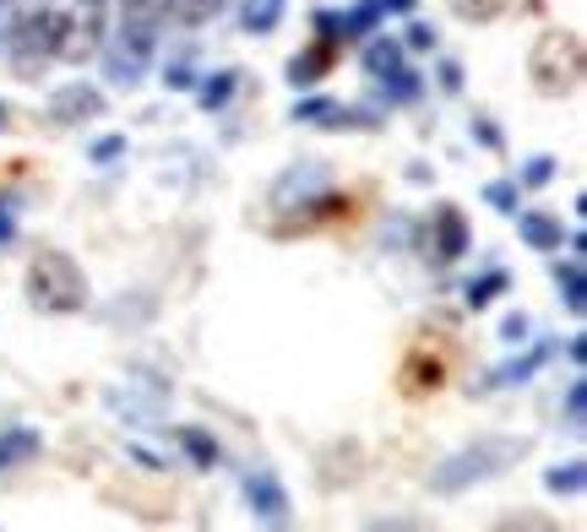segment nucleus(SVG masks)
I'll use <instances>...</instances> for the list:
<instances>
[{
	"label": "nucleus",
	"instance_id": "f257e3e1",
	"mask_svg": "<svg viewBox=\"0 0 587 532\" xmlns=\"http://www.w3.org/2000/svg\"><path fill=\"white\" fill-rule=\"evenodd\" d=\"M28 299L50 316H71L87 305V277L65 251H39V262L28 266Z\"/></svg>",
	"mask_w": 587,
	"mask_h": 532
},
{
	"label": "nucleus",
	"instance_id": "f03ea898",
	"mask_svg": "<svg viewBox=\"0 0 587 532\" xmlns=\"http://www.w3.org/2000/svg\"><path fill=\"white\" fill-rule=\"evenodd\" d=\"M153 50H158V22L153 17H120L115 39L104 44V76L115 87H136L153 66Z\"/></svg>",
	"mask_w": 587,
	"mask_h": 532
},
{
	"label": "nucleus",
	"instance_id": "7ed1b4c3",
	"mask_svg": "<svg viewBox=\"0 0 587 532\" xmlns=\"http://www.w3.org/2000/svg\"><path fill=\"white\" fill-rule=\"evenodd\" d=\"M517 451H522L517 440H479V446H468V451H457V457H447V462L436 467V472H430V489H436V494H457V489H468V483L501 472Z\"/></svg>",
	"mask_w": 587,
	"mask_h": 532
},
{
	"label": "nucleus",
	"instance_id": "20e7f679",
	"mask_svg": "<svg viewBox=\"0 0 587 532\" xmlns=\"http://www.w3.org/2000/svg\"><path fill=\"white\" fill-rule=\"evenodd\" d=\"M533 76H538L544 93H572L577 76H583V44H577V33H560V28L544 33L533 44Z\"/></svg>",
	"mask_w": 587,
	"mask_h": 532
},
{
	"label": "nucleus",
	"instance_id": "39448f33",
	"mask_svg": "<svg viewBox=\"0 0 587 532\" xmlns=\"http://www.w3.org/2000/svg\"><path fill=\"white\" fill-rule=\"evenodd\" d=\"M61 33H65V22L55 17V11H33V17L17 22V33L6 39V50H11V61H17L22 71H33V61L61 55Z\"/></svg>",
	"mask_w": 587,
	"mask_h": 532
},
{
	"label": "nucleus",
	"instance_id": "423d86ee",
	"mask_svg": "<svg viewBox=\"0 0 587 532\" xmlns=\"http://www.w3.org/2000/svg\"><path fill=\"white\" fill-rule=\"evenodd\" d=\"M245 500H251V517L256 522H266V528H283L289 522V489L277 483V472L272 467H251L245 472Z\"/></svg>",
	"mask_w": 587,
	"mask_h": 532
},
{
	"label": "nucleus",
	"instance_id": "0eeeda50",
	"mask_svg": "<svg viewBox=\"0 0 587 532\" xmlns=\"http://www.w3.org/2000/svg\"><path fill=\"white\" fill-rule=\"evenodd\" d=\"M326 191V169L322 163H300L289 169L277 185H272V206L277 212H294V206H316V196Z\"/></svg>",
	"mask_w": 587,
	"mask_h": 532
},
{
	"label": "nucleus",
	"instance_id": "6e6552de",
	"mask_svg": "<svg viewBox=\"0 0 587 532\" xmlns=\"http://www.w3.org/2000/svg\"><path fill=\"white\" fill-rule=\"evenodd\" d=\"M50 115H55L61 126L98 120V115H104V93H98V87H87V82H71V87H61V93L50 98Z\"/></svg>",
	"mask_w": 587,
	"mask_h": 532
},
{
	"label": "nucleus",
	"instance_id": "1a4fd4ad",
	"mask_svg": "<svg viewBox=\"0 0 587 532\" xmlns=\"http://www.w3.org/2000/svg\"><path fill=\"white\" fill-rule=\"evenodd\" d=\"M549 359H555V342H549V337H538V342H533V348H527L522 359L501 364V370H495L490 381H495V386H522V381H527V375H538V370H544Z\"/></svg>",
	"mask_w": 587,
	"mask_h": 532
},
{
	"label": "nucleus",
	"instance_id": "9d476101",
	"mask_svg": "<svg viewBox=\"0 0 587 532\" xmlns=\"http://www.w3.org/2000/svg\"><path fill=\"white\" fill-rule=\"evenodd\" d=\"M462 251H468V223H462L457 206H441V212H436V256H441V262H457Z\"/></svg>",
	"mask_w": 587,
	"mask_h": 532
},
{
	"label": "nucleus",
	"instance_id": "9b49d317",
	"mask_svg": "<svg viewBox=\"0 0 587 532\" xmlns=\"http://www.w3.org/2000/svg\"><path fill=\"white\" fill-rule=\"evenodd\" d=\"M39 451H44V440H39V429H28V424H11V429L0 435V467H28Z\"/></svg>",
	"mask_w": 587,
	"mask_h": 532
},
{
	"label": "nucleus",
	"instance_id": "f8f14e48",
	"mask_svg": "<svg viewBox=\"0 0 587 532\" xmlns=\"http://www.w3.org/2000/svg\"><path fill=\"white\" fill-rule=\"evenodd\" d=\"M381 17H387L381 0H359V6H348V11L337 17V44H348V39H370Z\"/></svg>",
	"mask_w": 587,
	"mask_h": 532
},
{
	"label": "nucleus",
	"instance_id": "ddd939ff",
	"mask_svg": "<svg viewBox=\"0 0 587 532\" xmlns=\"http://www.w3.org/2000/svg\"><path fill=\"white\" fill-rule=\"evenodd\" d=\"M517 234H522L527 251H560V223H555L549 212H522Z\"/></svg>",
	"mask_w": 587,
	"mask_h": 532
},
{
	"label": "nucleus",
	"instance_id": "4468645a",
	"mask_svg": "<svg viewBox=\"0 0 587 532\" xmlns=\"http://www.w3.org/2000/svg\"><path fill=\"white\" fill-rule=\"evenodd\" d=\"M234 82H240L234 71H212L207 82H196V104H201V109H223V104L234 98Z\"/></svg>",
	"mask_w": 587,
	"mask_h": 532
},
{
	"label": "nucleus",
	"instance_id": "2eb2a0df",
	"mask_svg": "<svg viewBox=\"0 0 587 532\" xmlns=\"http://www.w3.org/2000/svg\"><path fill=\"white\" fill-rule=\"evenodd\" d=\"M397 66H402V44H397V39L381 33V39L365 44V71H370V76H387V71H397Z\"/></svg>",
	"mask_w": 587,
	"mask_h": 532
},
{
	"label": "nucleus",
	"instance_id": "dca6fc26",
	"mask_svg": "<svg viewBox=\"0 0 587 532\" xmlns=\"http://www.w3.org/2000/svg\"><path fill=\"white\" fill-rule=\"evenodd\" d=\"M164 6H169V17H175V22H186V28H201V22H212V17H218L229 0H164Z\"/></svg>",
	"mask_w": 587,
	"mask_h": 532
},
{
	"label": "nucleus",
	"instance_id": "f3484780",
	"mask_svg": "<svg viewBox=\"0 0 587 532\" xmlns=\"http://www.w3.org/2000/svg\"><path fill=\"white\" fill-rule=\"evenodd\" d=\"M277 17H283V0H245V11H240L245 33H272Z\"/></svg>",
	"mask_w": 587,
	"mask_h": 532
},
{
	"label": "nucleus",
	"instance_id": "a211bd4d",
	"mask_svg": "<svg viewBox=\"0 0 587 532\" xmlns=\"http://www.w3.org/2000/svg\"><path fill=\"white\" fill-rule=\"evenodd\" d=\"M180 446H186V457H191L196 467H218V440L207 435V429H180Z\"/></svg>",
	"mask_w": 587,
	"mask_h": 532
},
{
	"label": "nucleus",
	"instance_id": "6ab92c4d",
	"mask_svg": "<svg viewBox=\"0 0 587 532\" xmlns=\"http://www.w3.org/2000/svg\"><path fill=\"white\" fill-rule=\"evenodd\" d=\"M583 483H587L583 462H566V467H549V472H544V489H549V494H583Z\"/></svg>",
	"mask_w": 587,
	"mask_h": 532
},
{
	"label": "nucleus",
	"instance_id": "aec40b11",
	"mask_svg": "<svg viewBox=\"0 0 587 532\" xmlns=\"http://www.w3.org/2000/svg\"><path fill=\"white\" fill-rule=\"evenodd\" d=\"M326 55H332V44L311 50V55H294V66H289V82H294V87H311V82H322Z\"/></svg>",
	"mask_w": 587,
	"mask_h": 532
},
{
	"label": "nucleus",
	"instance_id": "412c9836",
	"mask_svg": "<svg viewBox=\"0 0 587 532\" xmlns=\"http://www.w3.org/2000/svg\"><path fill=\"white\" fill-rule=\"evenodd\" d=\"M555 283H560V294H566V310H572V316H583V294H587L583 266H577V262L555 266Z\"/></svg>",
	"mask_w": 587,
	"mask_h": 532
},
{
	"label": "nucleus",
	"instance_id": "4be33fe9",
	"mask_svg": "<svg viewBox=\"0 0 587 532\" xmlns=\"http://www.w3.org/2000/svg\"><path fill=\"white\" fill-rule=\"evenodd\" d=\"M381 87H387L391 104H408V98H419V87H424V82H419V71L397 66V71H387V76H381Z\"/></svg>",
	"mask_w": 587,
	"mask_h": 532
},
{
	"label": "nucleus",
	"instance_id": "5701e85b",
	"mask_svg": "<svg viewBox=\"0 0 587 532\" xmlns=\"http://www.w3.org/2000/svg\"><path fill=\"white\" fill-rule=\"evenodd\" d=\"M501 288H506V272H484L479 283H468V288H462V299H468V310H484Z\"/></svg>",
	"mask_w": 587,
	"mask_h": 532
},
{
	"label": "nucleus",
	"instance_id": "b1692460",
	"mask_svg": "<svg viewBox=\"0 0 587 532\" xmlns=\"http://www.w3.org/2000/svg\"><path fill=\"white\" fill-rule=\"evenodd\" d=\"M436 386H441V359L424 364V353H419V359L408 364V392H436Z\"/></svg>",
	"mask_w": 587,
	"mask_h": 532
},
{
	"label": "nucleus",
	"instance_id": "393cba45",
	"mask_svg": "<svg viewBox=\"0 0 587 532\" xmlns=\"http://www.w3.org/2000/svg\"><path fill=\"white\" fill-rule=\"evenodd\" d=\"M512 0H452L457 17H468V22H490V17H501Z\"/></svg>",
	"mask_w": 587,
	"mask_h": 532
},
{
	"label": "nucleus",
	"instance_id": "a878e982",
	"mask_svg": "<svg viewBox=\"0 0 587 532\" xmlns=\"http://www.w3.org/2000/svg\"><path fill=\"white\" fill-rule=\"evenodd\" d=\"M484 201H490L495 212H517V180H490V185H484Z\"/></svg>",
	"mask_w": 587,
	"mask_h": 532
},
{
	"label": "nucleus",
	"instance_id": "bb28decb",
	"mask_svg": "<svg viewBox=\"0 0 587 532\" xmlns=\"http://www.w3.org/2000/svg\"><path fill=\"white\" fill-rule=\"evenodd\" d=\"M583 418H587V386L583 381H572V392H566V429L583 435Z\"/></svg>",
	"mask_w": 587,
	"mask_h": 532
},
{
	"label": "nucleus",
	"instance_id": "cd10ccee",
	"mask_svg": "<svg viewBox=\"0 0 587 532\" xmlns=\"http://www.w3.org/2000/svg\"><path fill=\"white\" fill-rule=\"evenodd\" d=\"M549 180H555V158H544V152H538V158H527L522 185H533V191H538V185H549Z\"/></svg>",
	"mask_w": 587,
	"mask_h": 532
},
{
	"label": "nucleus",
	"instance_id": "c85d7f7f",
	"mask_svg": "<svg viewBox=\"0 0 587 532\" xmlns=\"http://www.w3.org/2000/svg\"><path fill=\"white\" fill-rule=\"evenodd\" d=\"M87 158H93V163H115V158H126V136H98Z\"/></svg>",
	"mask_w": 587,
	"mask_h": 532
},
{
	"label": "nucleus",
	"instance_id": "c756f323",
	"mask_svg": "<svg viewBox=\"0 0 587 532\" xmlns=\"http://www.w3.org/2000/svg\"><path fill=\"white\" fill-rule=\"evenodd\" d=\"M402 50H436V28H430V22H408Z\"/></svg>",
	"mask_w": 587,
	"mask_h": 532
},
{
	"label": "nucleus",
	"instance_id": "7c9ffc66",
	"mask_svg": "<svg viewBox=\"0 0 587 532\" xmlns=\"http://www.w3.org/2000/svg\"><path fill=\"white\" fill-rule=\"evenodd\" d=\"M164 82H169L175 93H186V87H196V76H191V66H186V61H175V66L164 71Z\"/></svg>",
	"mask_w": 587,
	"mask_h": 532
},
{
	"label": "nucleus",
	"instance_id": "2f4dec72",
	"mask_svg": "<svg viewBox=\"0 0 587 532\" xmlns=\"http://www.w3.org/2000/svg\"><path fill=\"white\" fill-rule=\"evenodd\" d=\"M501 337H506V342H527V316H506Z\"/></svg>",
	"mask_w": 587,
	"mask_h": 532
},
{
	"label": "nucleus",
	"instance_id": "473e14b6",
	"mask_svg": "<svg viewBox=\"0 0 587 532\" xmlns=\"http://www.w3.org/2000/svg\"><path fill=\"white\" fill-rule=\"evenodd\" d=\"M473 136H479V141H484V147H501V131H495V126H490V120H473Z\"/></svg>",
	"mask_w": 587,
	"mask_h": 532
},
{
	"label": "nucleus",
	"instance_id": "72a5a7b5",
	"mask_svg": "<svg viewBox=\"0 0 587 532\" xmlns=\"http://www.w3.org/2000/svg\"><path fill=\"white\" fill-rule=\"evenodd\" d=\"M11 234H17V217H11V206L0 201V245H11Z\"/></svg>",
	"mask_w": 587,
	"mask_h": 532
},
{
	"label": "nucleus",
	"instance_id": "f704fd0d",
	"mask_svg": "<svg viewBox=\"0 0 587 532\" xmlns=\"http://www.w3.org/2000/svg\"><path fill=\"white\" fill-rule=\"evenodd\" d=\"M120 17H153V0H120Z\"/></svg>",
	"mask_w": 587,
	"mask_h": 532
},
{
	"label": "nucleus",
	"instance_id": "c9c22d12",
	"mask_svg": "<svg viewBox=\"0 0 587 532\" xmlns=\"http://www.w3.org/2000/svg\"><path fill=\"white\" fill-rule=\"evenodd\" d=\"M441 87H447V93H457V87H462V66H452V61H447V66H441Z\"/></svg>",
	"mask_w": 587,
	"mask_h": 532
},
{
	"label": "nucleus",
	"instance_id": "e433bc0d",
	"mask_svg": "<svg viewBox=\"0 0 587 532\" xmlns=\"http://www.w3.org/2000/svg\"><path fill=\"white\" fill-rule=\"evenodd\" d=\"M413 6H419V0H381V11H402V17H408Z\"/></svg>",
	"mask_w": 587,
	"mask_h": 532
},
{
	"label": "nucleus",
	"instance_id": "4c0bfd02",
	"mask_svg": "<svg viewBox=\"0 0 587 532\" xmlns=\"http://www.w3.org/2000/svg\"><path fill=\"white\" fill-rule=\"evenodd\" d=\"M0 131H6V104H0Z\"/></svg>",
	"mask_w": 587,
	"mask_h": 532
},
{
	"label": "nucleus",
	"instance_id": "58836bf2",
	"mask_svg": "<svg viewBox=\"0 0 587 532\" xmlns=\"http://www.w3.org/2000/svg\"><path fill=\"white\" fill-rule=\"evenodd\" d=\"M0 6H6V0H0Z\"/></svg>",
	"mask_w": 587,
	"mask_h": 532
}]
</instances>
